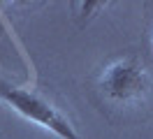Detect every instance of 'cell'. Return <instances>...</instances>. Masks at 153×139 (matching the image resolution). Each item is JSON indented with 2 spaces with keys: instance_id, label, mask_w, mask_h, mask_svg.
Masks as SVG:
<instances>
[{
  "instance_id": "6da1fadb",
  "label": "cell",
  "mask_w": 153,
  "mask_h": 139,
  "mask_svg": "<svg viewBox=\"0 0 153 139\" xmlns=\"http://www.w3.org/2000/svg\"><path fill=\"white\" fill-rule=\"evenodd\" d=\"M151 91V72L137 56H123L109 63L97 77L100 97L116 109L134 107Z\"/></svg>"
},
{
  "instance_id": "7a4b0ae2",
  "label": "cell",
  "mask_w": 153,
  "mask_h": 139,
  "mask_svg": "<svg viewBox=\"0 0 153 139\" xmlns=\"http://www.w3.org/2000/svg\"><path fill=\"white\" fill-rule=\"evenodd\" d=\"M0 100L7 102L19 116L49 130L58 139H79L74 125L67 120V116L42 93L33 91V88L14 86L10 81H0Z\"/></svg>"
}]
</instances>
